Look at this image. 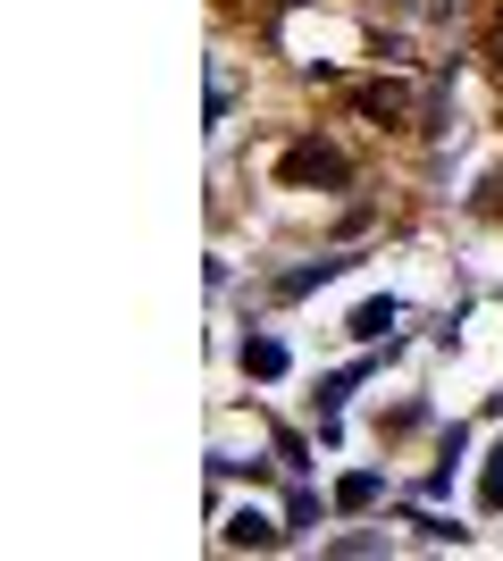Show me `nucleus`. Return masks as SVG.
Instances as JSON below:
<instances>
[{"label": "nucleus", "mask_w": 503, "mask_h": 561, "mask_svg": "<svg viewBox=\"0 0 503 561\" xmlns=\"http://www.w3.org/2000/svg\"><path fill=\"white\" fill-rule=\"evenodd\" d=\"M335 503H344V512H369V503H378V478H369V469H353V478L335 486Z\"/></svg>", "instance_id": "nucleus-6"}, {"label": "nucleus", "mask_w": 503, "mask_h": 561, "mask_svg": "<svg viewBox=\"0 0 503 561\" xmlns=\"http://www.w3.org/2000/svg\"><path fill=\"white\" fill-rule=\"evenodd\" d=\"M277 176H286V185H344L353 168H344V151H335V142H286Z\"/></svg>", "instance_id": "nucleus-1"}, {"label": "nucleus", "mask_w": 503, "mask_h": 561, "mask_svg": "<svg viewBox=\"0 0 503 561\" xmlns=\"http://www.w3.org/2000/svg\"><path fill=\"white\" fill-rule=\"evenodd\" d=\"M386 328H395V302H361L353 310V335H361V344H378Z\"/></svg>", "instance_id": "nucleus-5"}, {"label": "nucleus", "mask_w": 503, "mask_h": 561, "mask_svg": "<svg viewBox=\"0 0 503 561\" xmlns=\"http://www.w3.org/2000/svg\"><path fill=\"white\" fill-rule=\"evenodd\" d=\"M353 110L378 117V126H411V84H361Z\"/></svg>", "instance_id": "nucleus-2"}, {"label": "nucleus", "mask_w": 503, "mask_h": 561, "mask_svg": "<svg viewBox=\"0 0 503 561\" xmlns=\"http://www.w3.org/2000/svg\"><path fill=\"white\" fill-rule=\"evenodd\" d=\"M277 537H286V528H277V519H261V512H236V519H227V545H236V553H243V545H252V553H268Z\"/></svg>", "instance_id": "nucleus-3"}, {"label": "nucleus", "mask_w": 503, "mask_h": 561, "mask_svg": "<svg viewBox=\"0 0 503 561\" xmlns=\"http://www.w3.org/2000/svg\"><path fill=\"white\" fill-rule=\"evenodd\" d=\"M243 369H252V377H277V369H286V344L252 335V344H243Z\"/></svg>", "instance_id": "nucleus-4"}, {"label": "nucleus", "mask_w": 503, "mask_h": 561, "mask_svg": "<svg viewBox=\"0 0 503 561\" xmlns=\"http://www.w3.org/2000/svg\"><path fill=\"white\" fill-rule=\"evenodd\" d=\"M479 503H487V512H503V445H495V453H487V478H479Z\"/></svg>", "instance_id": "nucleus-7"}, {"label": "nucleus", "mask_w": 503, "mask_h": 561, "mask_svg": "<svg viewBox=\"0 0 503 561\" xmlns=\"http://www.w3.org/2000/svg\"><path fill=\"white\" fill-rule=\"evenodd\" d=\"M487 59H495V68H503V9H495V18H487Z\"/></svg>", "instance_id": "nucleus-8"}]
</instances>
